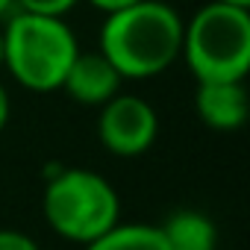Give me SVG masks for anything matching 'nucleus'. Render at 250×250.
<instances>
[{
	"mask_svg": "<svg viewBox=\"0 0 250 250\" xmlns=\"http://www.w3.org/2000/svg\"><path fill=\"white\" fill-rule=\"evenodd\" d=\"M197 83L244 80L250 71V9L209 0L183 24V50Z\"/></svg>",
	"mask_w": 250,
	"mask_h": 250,
	"instance_id": "7ed1b4c3",
	"label": "nucleus"
},
{
	"mask_svg": "<svg viewBox=\"0 0 250 250\" xmlns=\"http://www.w3.org/2000/svg\"><path fill=\"white\" fill-rule=\"evenodd\" d=\"M42 209L56 235L83 247L121 221V197L115 186L103 174L85 168L50 171Z\"/></svg>",
	"mask_w": 250,
	"mask_h": 250,
	"instance_id": "20e7f679",
	"label": "nucleus"
},
{
	"mask_svg": "<svg viewBox=\"0 0 250 250\" xmlns=\"http://www.w3.org/2000/svg\"><path fill=\"white\" fill-rule=\"evenodd\" d=\"M156 136H159V115L145 97L118 91L100 106L97 139L109 153L121 159L142 156L153 147Z\"/></svg>",
	"mask_w": 250,
	"mask_h": 250,
	"instance_id": "39448f33",
	"label": "nucleus"
},
{
	"mask_svg": "<svg viewBox=\"0 0 250 250\" xmlns=\"http://www.w3.org/2000/svg\"><path fill=\"white\" fill-rule=\"evenodd\" d=\"M221 3H235V6H247L250 9V0H221Z\"/></svg>",
	"mask_w": 250,
	"mask_h": 250,
	"instance_id": "2eb2a0df",
	"label": "nucleus"
},
{
	"mask_svg": "<svg viewBox=\"0 0 250 250\" xmlns=\"http://www.w3.org/2000/svg\"><path fill=\"white\" fill-rule=\"evenodd\" d=\"M85 250H168L162 229L153 224H115L100 238L88 241Z\"/></svg>",
	"mask_w": 250,
	"mask_h": 250,
	"instance_id": "1a4fd4ad",
	"label": "nucleus"
},
{
	"mask_svg": "<svg viewBox=\"0 0 250 250\" xmlns=\"http://www.w3.org/2000/svg\"><path fill=\"white\" fill-rule=\"evenodd\" d=\"M121 83L124 77L100 50H80L65 74L62 88L71 100L83 106H103L109 97L121 91Z\"/></svg>",
	"mask_w": 250,
	"mask_h": 250,
	"instance_id": "423d86ee",
	"label": "nucleus"
},
{
	"mask_svg": "<svg viewBox=\"0 0 250 250\" xmlns=\"http://www.w3.org/2000/svg\"><path fill=\"white\" fill-rule=\"evenodd\" d=\"M183 24L180 12L165 0H139L106 15L97 50L124 80H150L180 59Z\"/></svg>",
	"mask_w": 250,
	"mask_h": 250,
	"instance_id": "f257e3e1",
	"label": "nucleus"
},
{
	"mask_svg": "<svg viewBox=\"0 0 250 250\" xmlns=\"http://www.w3.org/2000/svg\"><path fill=\"white\" fill-rule=\"evenodd\" d=\"M15 9H18V6H15V0H0V21H6Z\"/></svg>",
	"mask_w": 250,
	"mask_h": 250,
	"instance_id": "4468645a",
	"label": "nucleus"
},
{
	"mask_svg": "<svg viewBox=\"0 0 250 250\" xmlns=\"http://www.w3.org/2000/svg\"><path fill=\"white\" fill-rule=\"evenodd\" d=\"M9 112H12V103H9V91L6 85L0 83V133L6 130V124H9Z\"/></svg>",
	"mask_w": 250,
	"mask_h": 250,
	"instance_id": "ddd939ff",
	"label": "nucleus"
},
{
	"mask_svg": "<svg viewBox=\"0 0 250 250\" xmlns=\"http://www.w3.org/2000/svg\"><path fill=\"white\" fill-rule=\"evenodd\" d=\"M194 112L209 130L232 133L247 121V88L244 80H215L197 83Z\"/></svg>",
	"mask_w": 250,
	"mask_h": 250,
	"instance_id": "0eeeda50",
	"label": "nucleus"
},
{
	"mask_svg": "<svg viewBox=\"0 0 250 250\" xmlns=\"http://www.w3.org/2000/svg\"><path fill=\"white\" fill-rule=\"evenodd\" d=\"M159 229L168 250H215L218 247V229L212 218L197 209H177Z\"/></svg>",
	"mask_w": 250,
	"mask_h": 250,
	"instance_id": "6e6552de",
	"label": "nucleus"
},
{
	"mask_svg": "<svg viewBox=\"0 0 250 250\" xmlns=\"http://www.w3.org/2000/svg\"><path fill=\"white\" fill-rule=\"evenodd\" d=\"M0 250H42L39 241L21 229H0Z\"/></svg>",
	"mask_w": 250,
	"mask_h": 250,
	"instance_id": "9b49d317",
	"label": "nucleus"
},
{
	"mask_svg": "<svg viewBox=\"0 0 250 250\" xmlns=\"http://www.w3.org/2000/svg\"><path fill=\"white\" fill-rule=\"evenodd\" d=\"M88 3L94 6V9H100V12H118V9H124V6H130V3H139V0H88Z\"/></svg>",
	"mask_w": 250,
	"mask_h": 250,
	"instance_id": "f8f14e48",
	"label": "nucleus"
},
{
	"mask_svg": "<svg viewBox=\"0 0 250 250\" xmlns=\"http://www.w3.org/2000/svg\"><path fill=\"white\" fill-rule=\"evenodd\" d=\"M80 0H15V6L24 12H39V15H68Z\"/></svg>",
	"mask_w": 250,
	"mask_h": 250,
	"instance_id": "9d476101",
	"label": "nucleus"
},
{
	"mask_svg": "<svg viewBox=\"0 0 250 250\" xmlns=\"http://www.w3.org/2000/svg\"><path fill=\"white\" fill-rule=\"evenodd\" d=\"M0 68H3V30H0Z\"/></svg>",
	"mask_w": 250,
	"mask_h": 250,
	"instance_id": "dca6fc26",
	"label": "nucleus"
},
{
	"mask_svg": "<svg viewBox=\"0 0 250 250\" xmlns=\"http://www.w3.org/2000/svg\"><path fill=\"white\" fill-rule=\"evenodd\" d=\"M77 53H80L77 36L62 15H39L15 9L6 18L3 68L21 88L36 94L59 91Z\"/></svg>",
	"mask_w": 250,
	"mask_h": 250,
	"instance_id": "f03ea898",
	"label": "nucleus"
}]
</instances>
